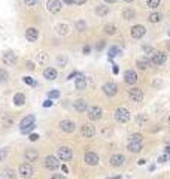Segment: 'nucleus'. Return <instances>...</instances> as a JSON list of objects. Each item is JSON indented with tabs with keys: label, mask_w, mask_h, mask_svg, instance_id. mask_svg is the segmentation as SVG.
I'll return each mask as SVG.
<instances>
[{
	"label": "nucleus",
	"mask_w": 170,
	"mask_h": 179,
	"mask_svg": "<svg viewBox=\"0 0 170 179\" xmlns=\"http://www.w3.org/2000/svg\"><path fill=\"white\" fill-rule=\"evenodd\" d=\"M113 118L115 121H118L121 124H125V122H128V119H130V110L127 109V108H117L115 112H113Z\"/></svg>",
	"instance_id": "nucleus-1"
},
{
	"label": "nucleus",
	"mask_w": 170,
	"mask_h": 179,
	"mask_svg": "<svg viewBox=\"0 0 170 179\" xmlns=\"http://www.w3.org/2000/svg\"><path fill=\"white\" fill-rule=\"evenodd\" d=\"M18 175L22 179H30L34 176V169L30 163H22L20 167H18Z\"/></svg>",
	"instance_id": "nucleus-2"
},
{
	"label": "nucleus",
	"mask_w": 170,
	"mask_h": 179,
	"mask_svg": "<svg viewBox=\"0 0 170 179\" xmlns=\"http://www.w3.org/2000/svg\"><path fill=\"white\" fill-rule=\"evenodd\" d=\"M85 112H87V118L90 121H99L103 117V109L100 106H88Z\"/></svg>",
	"instance_id": "nucleus-3"
},
{
	"label": "nucleus",
	"mask_w": 170,
	"mask_h": 179,
	"mask_svg": "<svg viewBox=\"0 0 170 179\" xmlns=\"http://www.w3.org/2000/svg\"><path fill=\"white\" fill-rule=\"evenodd\" d=\"M72 157H73V152H72V148H69V146H60L57 149V158L61 161H70Z\"/></svg>",
	"instance_id": "nucleus-4"
},
{
	"label": "nucleus",
	"mask_w": 170,
	"mask_h": 179,
	"mask_svg": "<svg viewBox=\"0 0 170 179\" xmlns=\"http://www.w3.org/2000/svg\"><path fill=\"white\" fill-rule=\"evenodd\" d=\"M43 164H45V167L51 172H54V170H57L60 167V161L57 157H54V155H48V157H45V161H43Z\"/></svg>",
	"instance_id": "nucleus-5"
},
{
	"label": "nucleus",
	"mask_w": 170,
	"mask_h": 179,
	"mask_svg": "<svg viewBox=\"0 0 170 179\" xmlns=\"http://www.w3.org/2000/svg\"><path fill=\"white\" fill-rule=\"evenodd\" d=\"M81 134L84 137H87V139H93L96 136V127L93 124H90V122H87V124H84L81 127Z\"/></svg>",
	"instance_id": "nucleus-6"
},
{
	"label": "nucleus",
	"mask_w": 170,
	"mask_h": 179,
	"mask_svg": "<svg viewBox=\"0 0 170 179\" xmlns=\"http://www.w3.org/2000/svg\"><path fill=\"white\" fill-rule=\"evenodd\" d=\"M103 93L108 96V97H113V96H117V93H118V85L115 84V82H106V84H103Z\"/></svg>",
	"instance_id": "nucleus-7"
},
{
	"label": "nucleus",
	"mask_w": 170,
	"mask_h": 179,
	"mask_svg": "<svg viewBox=\"0 0 170 179\" xmlns=\"http://www.w3.org/2000/svg\"><path fill=\"white\" fill-rule=\"evenodd\" d=\"M130 33H131V38L133 39H142L145 36V33H146V29L142 24H136V26H133L130 29Z\"/></svg>",
	"instance_id": "nucleus-8"
},
{
	"label": "nucleus",
	"mask_w": 170,
	"mask_h": 179,
	"mask_svg": "<svg viewBox=\"0 0 170 179\" xmlns=\"http://www.w3.org/2000/svg\"><path fill=\"white\" fill-rule=\"evenodd\" d=\"M84 161H85V164H88V166H97L99 164V155L96 154V152H93V151H87L85 152V155H84Z\"/></svg>",
	"instance_id": "nucleus-9"
},
{
	"label": "nucleus",
	"mask_w": 170,
	"mask_h": 179,
	"mask_svg": "<svg viewBox=\"0 0 170 179\" xmlns=\"http://www.w3.org/2000/svg\"><path fill=\"white\" fill-rule=\"evenodd\" d=\"M128 97H130L134 103H140V101L143 100V91H142L140 88L133 87V88L128 90Z\"/></svg>",
	"instance_id": "nucleus-10"
},
{
	"label": "nucleus",
	"mask_w": 170,
	"mask_h": 179,
	"mask_svg": "<svg viewBox=\"0 0 170 179\" xmlns=\"http://www.w3.org/2000/svg\"><path fill=\"white\" fill-rule=\"evenodd\" d=\"M124 163H125V157L122 154H113V155H110L109 164L112 167H121Z\"/></svg>",
	"instance_id": "nucleus-11"
},
{
	"label": "nucleus",
	"mask_w": 170,
	"mask_h": 179,
	"mask_svg": "<svg viewBox=\"0 0 170 179\" xmlns=\"http://www.w3.org/2000/svg\"><path fill=\"white\" fill-rule=\"evenodd\" d=\"M2 60H3V63H5V64H8V66H14V64L17 63L18 57H17V54H15V52H12V51H6V52L2 55Z\"/></svg>",
	"instance_id": "nucleus-12"
},
{
	"label": "nucleus",
	"mask_w": 170,
	"mask_h": 179,
	"mask_svg": "<svg viewBox=\"0 0 170 179\" xmlns=\"http://www.w3.org/2000/svg\"><path fill=\"white\" fill-rule=\"evenodd\" d=\"M75 122L72 121V119H63L60 122V129L61 131H64V133H73L75 131Z\"/></svg>",
	"instance_id": "nucleus-13"
},
{
	"label": "nucleus",
	"mask_w": 170,
	"mask_h": 179,
	"mask_svg": "<svg viewBox=\"0 0 170 179\" xmlns=\"http://www.w3.org/2000/svg\"><path fill=\"white\" fill-rule=\"evenodd\" d=\"M124 81H125V84H128V85L136 84V82H137V73L131 69L125 70V73H124Z\"/></svg>",
	"instance_id": "nucleus-14"
},
{
	"label": "nucleus",
	"mask_w": 170,
	"mask_h": 179,
	"mask_svg": "<svg viewBox=\"0 0 170 179\" xmlns=\"http://www.w3.org/2000/svg\"><path fill=\"white\" fill-rule=\"evenodd\" d=\"M46 9L49 10L51 14H57L61 10V2L60 0H48L46 2Z\"/></svg>",
	"instance_id": "nucleus-15"
},
{
	"label": "nucleus",
	"mask_w": 170,
	"mask_h": 179,
	"mask_svg": "<svg viewBox=\"0 0 170 179\" xmlns=\"http://www.w3.org/2000/svg\"><path fill=\"white\" fill-rule=\"evenodd\" d=\"M166 60H167V57H166L164 52H155V54L151 57V63L155 64V66H160V64H164V63H166Z\"/></svg>",
	"instance_id": "nucleus-16"
},
{
	"label": "nucleus",
	"mask_w": 170,
	"mask_h": 179,
	"mask_svg": "<svg viewBox=\"0 0 170 179\" xmlns=\"http://www.w3.org/2000/svg\"><path fill=\"white\" fill-rule=\"evenodd\" d=\"M31 125H34V115H27V117H24V118L21 119V122H20L21 131L22 130H27Z\"/></svg>",
	"instance_id": "nucleus-17"
},
{
	"label": "nucleus",
	"mask_w": 170,
	"mask_h": 179,
	"mask_svg": "<svg viewBox=\"0 0 170 179\" xmlns=\"http://www.w3.org/2000/svg\"><path fill=\"white\" fill-rule=\"evenodd\" d=\"M24 158L27 163H33V161H36V160L39 158V152L36 151V149H26V152H24Z\"/></svg>",
	"instance_id": "nucleus-18"
},
{
	"label": "nucleus",
	"mask_w": 170,
	"mask_h": 179,
	"mask_svg": "<svg viewBox=\"0 0 170 179\" xmlns=\"http://www.w3.org/2000/svg\"><path fill=\"white\" fill-rule=\"evenodd\" d=\"M38 38H39V31H38V29L29 27V29L26 30V39L29 40V42H36Z\"/></svg>",
	"instance_id": "nucleus-19"
},
{
	"label": "nucleus",
	"mask_w": 170,
	"mask_h": 179,
	"mask_svg": "<svg viewBox=\"0 0 170 179\" xmlns=\"http://www.w3.org/2000/svg\"><path fill=\"white\" fill-rule=\"evenodd\" d=\"M136 66L140 70H146L149 66H152V63H151V58H148V57H140L136 60Z\"/></svg>",
	"instance_id": "nucleus-20"
},
{
	"label": "nucleus",
	"mask_w": 170,
	"mask_h": 179,
	"mask_svg": "<svg viewBox=\"0 0 170 179\" xmlns=\"http://www.w3.org/2000/svg\"><path fill=\"white\" fill-rule=\"evenodd\" d=\"M17 178V172L10 167H6L0 172V179H15Z\"/></svg>",
	"instance_id": "nucleus-21"
},
{
	"label": "nucleus",
	"mask_w": 170,
	"mask_h": 179,
	"mask_svg": "<svg viewBox=\"0 0 170 179\" xmlns=\"http://www.w3.org/2000/svg\"><path fill=\"white\" fill-rule=\"evenodd\" d=\"M73 108H75V110H76V112H85V110L88 109L87 100H84V99L75 100V103H73Z\"/></svg>",
	"instance_id": "nucleus-22"
},
{
	"label": "nucleus",
	"mask_w": 170,
	"mask_h": 179,
	"mask_svg": "<svg viewBox=\"0 0 170 179\" xmlns=\"http://www.w3.org/2000/svg\"><path fill=\"white\" fill-rule=\"evenodd\" d=\"M43 76H45V79H48V81L57 79V76H58L57 69H54V67H46V69L43 70Z\"/></svg>",
	"instance_id": "nucleus-23"
},
{
	"label": "nucleus",
	"mask_w": 170,
	"mask_h": 179,
	"mask_svg": "<svg viewBox=\"0 0 170 179\" xmlns=\"http://www.w3.org/2000/svg\"><path fill=\"white\" fill-rule=\"evenodd\" d=\"M75 88L79 90V91H84L87 88V79H85L84 75H78V78L75 81Z\"/></svg>",
	"instance_id": "nucleus-24"
},
{
	"label": "nucleus",
	"mask_w": 170,
	"mask_h": 179,
	"mask_svg": "<svg viewBox=\"0 0 170 179\" xmlns=\"http://www.w3.org/2000/svg\"><path fill=\"white\" fill-rule=\"evenodd\" d=\"M127 149L130 151L131 154H139L140 151L143 149V145H142V142H130Z\"/></svg>",
	"instance_id": "nucleus-25"
},
{
	"label": "nucleus",
	"mask_w": 170,
	"mask_h": 179,
	"mask_svg": "<svg viewBox=\"0 0 170 179\" xmlns=\"http://www.w3.org/2000/svg\"><path fill=\"white\" fill-rule=\"evenodd\" d=\"M36 61L39 63V64H46L48 61H49V57H48V54L46 52H43V51H39L38 52V55H36Z\"/></svg>",
	"instance_id": "nucleus-26"
},
{
	"label": "nucleus",
	"mask_w": 170,
	"mask_h": 179,
	"mask_svg": "<svg viewBox=\"0 0 170 179\" xmlns=\"http://www.w3.org/2000/svg\"><path fill=\"white\" fill-rule=\"evenodd\" d=\"M134 17H136L134 9H131V8H125V9L122 10V18H124V20H127V21L134 20Z\"/></svg>",
	"instance_id": "nucleus-27"
},
{
	"label": "nucleus",
	"mask_w": 170,
	"mask_h": 179,
	"mask_svg": "<svg viewBox=\"0 0 170 179\" xmlns=\"http://www.w3.org/2000/svg\"><path fill=\"white\" fill-rule=\"evenodd\" d=\"M26 103V96L22 94V93H17L15 96H14V105L15 106H22Z\"/></svg>",
	"instance_id": "nucleus-28"
},
{
	"label": "nucleus",
	"mask_w": 170,
	"mask_h": 179,
	"mask_svg": "<svg viewBox=\"0 0 170 179\" xmlns=\"http://www.w3.org/2000/svg\"><path fill=\"white\" fill-rule=\"evenodd\" d=\"M103 31H105L106 34L112 36V34H115V33H117V26H115V24H112V22H109V24H105Z\"/></svg>",
	"instance_id": "nucleus-29"
},
{
	"label": "nucleus",
	"mask_w": 170,
	"mask_h": 179,
	"mask_svg": "<svg viewBox=\"0 0 170 179\" xmlns=\"http://www.w3.org/2000/svg\"><path fill=\"white\" fill-rule=\"evenodd\" d=\"M69 31H70V29H69L67 24H58V26H57V33L61 34V36H67Z\"/></svg>",
	"instance_id": "nucleus-30"
},
{
	"label": "nucleus",
	"mask_w": 170,
	"mask_h": 179,
	"mask_svg": "<svg viewBox=\"0 0 170 179\" xmlns=\"http://www.w3.org/2000/svg\"><path fill=\"white\" fill-rule=\"evenodd\" d=\"M108 14H109V8L105 6V5H100V6L96 8V15H99V17H105Z\"/></svg>",
	"instance_id": "nucleus-31"
},
{
	"label": "nucleus",
	"mask_w": 170,
	"mask_h": 179,
	"mask_svg": "<svg viewBox=\"0 0 170 179\" xmlns=\"http://www.w3.org/2000/svg\"><path fill=\"white\" fill-rule=\"evenodd\" d=\"M161 18H163V15H161L160 12H152L149 17H148L149 22H160Z\"/></svg>",
	"instance_id": "nucleus-32"
},
{
	"label": "nucleus",
	"mask_w": 170,
	"mask_h": 179,
	"mask_svg": "<svg viewBox=\"0 0 170 179\" xmlns=\"http://www.w3.org/2000/svg\"><path fill=\"white\" fill-rule=\"evenodd\" d=\"M75 29L78 30V31H85V30H87V22L84 20L76 21V22H75Z\"/></svg>",
	"instance_id": "nucleus-33"
},
{
	"label": "nucleus",
	"mask_w": 170,
	"mask_h": 179,
	"mask_svg": "<svg viewBox=\"0 0 170 179\" xmlns=\"http://www.w3.org/2000/svg\"><path fill=\"white\" fill-rule=\"evenodd\" d=\"M146 121H148V115H146V113H139V115L136 117V122H137L139 125L146 124Z\"/></svg>",
	"instance_id": "nucleus-34"
},
{
	"label": "nucleus",
	"mask_w": 170,
	"mask_h": 179,
	"mask_svg": "<svg viewBox=\"0 0 170 179\" xmlns=\"http://www.w3.org/2000/svg\"><path fill=\"white\" fill-rule=\"evenodd\" d=\"M160 2L161 0H146V6L151 8V9H155V8L160 6Z\"/></svg>",
	"instance_id": "nucleus-35"
},
{
	"label": "nucleus",
	"mask_w": 170,
	"mask_h": 179,
	"mask_svg": "<svg viewBox=\"0 0 170 179\" xmlns=\"http://www.w3.org/2000/svg\"><path fill=\"white\" fill-rule=\"evenodd\" d=\"M8 79H9V73L5 69H0V84L2 82H6Z\"/></svg>",
	"instance_id": "nucleus-36"
},
{
	"label": "nucleus",
	"mask_w": 170,
	"mask_h": 179,
	"mask_svg": "<svg viewBox=\"0 0 170 179\" xmlns=\"http://www.w3.org/2000/svg\"><path fill=\"white\" fill-rule=\"evenodd\" d=\"M142 140H143V136L139 133H134L130 136V142H142Z\"/></svg>",
	"instance_id": "nucleus-37"
},
{
	"label": "nucleus",
	"mask_w": 170,
	"mask_h": 179,
	"mask_svg": "<svg viewBox=\"0 0 170 179\" xmlns=\"http://www.w3.org/2000/svg\"><path fill=\"white\" fill-rule=\"evenodd\" d=\"M67 63V57H64V55H58L57 57V64L58 66H64Z\"/></svg>",
	"instance_id": "nucleus-38"
},
{
	"label": "nucleus",
	"mask_w": 170,
	"mask_h": 179,
	"mask_svg": "<svg viewBox=\"0 0 170 179\" xmlns=\"http://www.w3.org/2000/svg\"><path fill=\"white\" fill-rule=\"evenodd\" d=\"M48 97H49V99H58V97H60V91L52 90V91H49V93H48Z\"/></svg>",
	"instance_id": "nucleus-39"
},
{
	"label": "nucleus",
	"mask_w": 170,
	"mask_h": 179,
	"mask_svg": "<svg viewBox=\"0 0 170 179\" xmlns=\"http://www.w3.org/2000/svg\"><path fill=\"white\" fill-rule=\"evenodd\" d=\"M101 134H103L105 137H110V136H112V130L108 129V127H106V129H101Z\"/></svg>",
	"instance_id": "nucleus-40"
},
{
	"label": "nucleus",
	"mask_w": 170,
	"mask_h": 179,
	"mask_svg": "<svg viewBox=\"0 0 170 179\" xmlns=\"http://www.w3.org/2000/svg\"><path fill=\"white\" fill-rule=\"evenodd\" d=\"M6 155H8V149L2 148V149H0V161H3V160L6 158Z\"/></svg>",
	"instance_id": "nucleus-41"
},
{
	"label": "nucleus",
	"mask_w": 170,
	"mask_h": 179,
	"mask_svg": "<svg viewBox=\"0 0 170 179\" xmlns=\"http://www.w3.org/2000/svg\"><path fill=\"white\" fill-rule=\"evenodd\" d=\"M24 82H26V84H29V85H33V87H36V82H34V81L31 79V78H29V76H24Z\"/></svg>",
	"instance_id": "nucleus-42"
},
{
	"label": "nucleus",
	"mask_w": 170,
	"mask_h": 179,
	"mask_svg": "<svg viewBox=\"0 0 170 179\" xmlns=\"http://www.w3.org/2000/svg\"><path fill=\"white\" fill-rule=\"evenodd\" d=\"M24 3H26L27 6H36V5L39 3V0H24Z\"/></svg>",
	"instance_id": "nucleus-43"
},
{
	"label": "nucleus",
	"mask_w": 170,
	"mask_h": 179,
	"mask_svg": "<svg viewBox=\"0 0 170 179\" xmlns=\"http://www.w3.org/2000/svg\"><path fill=\"white\" fill-rule=\"evenodd\" d=\"M29 139H30L31 142H36V140L39 139V134H36V133H31V134H29Z\"/></svg>",
	"instance_id": "nucleus-44"
},
{
	"label": "nucleus",
	"mask_w": 170,
	"mask_h": 179,
	"mask_svg": "<svg viewBox=\"0 0 170 179\" xmlns=\"http://www.w3.org/2000/svg\"><path fill=\"white\" fill-rule=\"evenodd\" d=\"M117 52H120V50L113 46V48H110V51H109V55H110V57H115V55H117Z\"/></svg>",
	"instance_id": "nucleus-45"
},
{
	"label": "nucleus",
	"mask_w": 170,
	"mask_h": 179,
	"mask_svg": "<svg viewBox=\"0 0 170 179\" xmlns=\"http://www.w3.org/2000/svg\"><path fill=\"white\" fill-rule=\"evenodd\" d=\"M26 67H27L29 70H34V64H33V61H29V60H27V61H26Z\"/></svg>",
	"instance_id": "nucleus-46"
},
{
	"label": "nucleus",
	"mask_w": 170,
	"mask_h": 179,
	"mask_svg": "<svg viewBox=\"0 0 170 179\" xmlns=\"http://www.w3.org/2000/svg\"><path fill=\"white\" fill-rule=\"evenodd\" d=\"M51 179H66V176H64V175H60V173H54V175L51 176Z\"/></svg>",
	"instance_id": "nucleus-47"
},
{
	"label": "nucleus",
	"mask_w": 170,
	"mask_h": 179,
	"mask_svg": "<svg viewBox=\"0 0 170 179\" xmlns=\"http://www.w3.org/2000/svg\"><path fill=\"white\" fill-rule=\"evenodd\" d=\"M143 51L146 54H152V46H148V45H143Z\"/></svg>",
	"instance_id": "nucleus-48"
},
{
	"label": "nucleus",
	"mask_w": 170,
	"mask_h": 179,
	"mask_svg": "<svg viewBox=\"0 0 170 179\" xmlns=\"http://www.w3.org/2000/svg\"><path fill=\"white\" fill-rule=\"evenodd\" d=\"M169 158H170L169 155H166V154H164L163 157H160V158H158V163H166V161H167Z\"/></svg>",
	"instance_id": "nucleus-49"
},
{
	"label": "nucleus",
	"mask_w": 170,
	"mask_h": 179,
	"mask_svg": "<svg viewBox=\"0 0 170 179\" xmlns=\"http://www.w3.org/2000/svg\"><path fill=\"white\" fill-rule=\"evenodd\" d=\"M43 106H45V108H49V106H52V101H51V99L45 100V101H43Z\"/></svg>",
	"instance_id": "nucleus-50"
},
{
	"label": "nucleus",
	"mask_w": 170,
	"mask_h": 179,
	"mask_svg": "<svg viewBox=\"0 0 170 179\" xmlns=\"http://www.w3.org/2000/svg\"><path fill=\"white\" fill-rule=\"evenodd\" d=\"M87 0H73V5H78V6H81V5H84Z\"/></svg>",
	"instance_id": "nucleus-51"
},
{
	"label": "nucleus",
	"mask_w": 170,
	"mask_h": 179,
	"mask_svg": "<svg viewBox=\"0 0 170 179\" xmlns=\"http://www.w3.org/2000/svg\"><path fill=\"white\" fill-rule=\"evenodd\" d=\"M90 51H91L90 45H85V46H84V54H90Z\"/></svg>",
	"instance_id": "nucleus-52"
},
{
	"label": "nucleus",
	"mask_w": 170,
	"mask_h": 179,
	"mask_svg": "<svg viewBox=\"0 0 170 179\" xmlns=\"http://www.w3.org/2000/svg\"><path fill=\"white\" fill-rule=\"evenodd\" d=\"M105 46V40H99V43H97V50H101Z\"/></svg>",
	"instance_id": "nucleus-53"
},
{
	"label": "nucleus",
	"mask_w": 170,
	"mask_h": 179,
	"mask_svg": "<svg viewBox=\"0 0 170 179\" xmlns=\"http://www.w3.org/2000/svg\"><path fill=\"white\" fill-rule=\"evenodd\" d=\"M61 170H63V173H69V169H67V166H66V164H63V166H61Z\"/></svg>",
	"instance_id": "nucleus-54"
},
{
	"label": "nucleus",
	"mask_w": 170,
	"mask_h": 179,
	"mask_svg": "<svg viewBox=\"0 0 170 179\" xmlns=\"http://www.w3.org/2000/svg\"><path fill=\"white\" fill-rule=\"evenodd\" d=\"M154 85H155V87H160V85H161V81L160 79H155V81H154Z\"/></svg>",
	"instance_id": "nucleus-55"
},
{
	"label": "nucleus",
	"mask_w": 170,
	"mask_h": 179,
	"mask_svg": "<svg viewBox=\"0 0 170 179\" xmlns=\"http://www.w3.org/2000/svg\"><path fill=\"white\" fill-rule=\"evenodd\" d=\"M66 5H73V0H63Z\"/></svg>",
	"instance_id": "nucleus-56"
},
{
	"label": "nucleus",
	"mask_w": 170,
	"mask_h": 179,
	"mask_svg": "<svg viewBox=\"0 0 170 179\" xmlns=\"http://www.w3.org/2000/svg\"><path fill=\"white\" fill-rule=\"evenodd\" d=\"M145 163H146V160H139V161H137V164H139V166L145 164Z\"/></svg>",
	"instance_id": "nucleus-57"
},
{
	"label": "nucleus",
	"mask_w": 170,
	"mask_h": 179,
	"mask_svg": "<svg viewBox=\"0 0 170 179\" xmlns=\"http://www.w3.org/2000/svg\"><path fill=\"white\" fill-rule=\"evenodd\" d=\"M166 46H167V50H169V51H170V39H169V40H167V42H166Z\"/></svg>",
	"instance_id": "nucleus-58"
},
{
	"label": "nucleus",
	"mask_w": 170,
	"mask_h": 179,
	"mask_svg": "<svg viewBox=\"0 0 170 179\" xmlns=\"http://www.w3.org/2000/svg\"><path fill=\"white\" fill-rule=\"evenodd\" d=\"M164 152H166V154H169V152H170V146H167V148L164 149Z\"/></svg>",
	"instance_id": "nucleus-59"
},
{
	"label": "nucleus",
	"mask_w": 170,
	"mask_h": 179,
	"mask_svg": "<svg viewBox=\"0 0 170 179\" xmlns=\"http://www.w3.org/2000/svg\"><path fill=\"white\" fill-rule=\"evenodd\" d=\"M105 2H106V3H115L117 0H105Z\"/></svg>",
	"instance_id": "nucleus-60"
},
{
	"label": "nucleus",
	"mask_w": 170,
	"mask_h": 179,
	"mask_svg": "<svg viewBox=\"0 0 170 179\" xmlns=\"http://www.w3.org/2000/svg\"><path fill=\"white\" fill-rule=\"evenodd\" d=\"M109 179H121V176H113V178H109Z\"/></svg>",
	"instance_id": "nucleus-61"
},
{
	"label": "nucleus",
	"mask_w": 170,
	"mask_h": 179,
	"mask_svg": "<svg viewBox=\"0 0 170 179\" xmlns=\"http://www.w3.org/2000/svg\"><path fill=\"white\" fill-rule=\"evenodd\" d=\"M124 2H125V3H131L133 0H124Z\"/></svg>",
	"instance_id": "nucleus-62"
},
{
	"label": "nucleus",
	"mask_w": 170,
	"mask_h": 179,
	"mask_svg": "<svg viewBox=\"0 0 170 179\" xmlns=\"http://www.w3.org/2000/svg\"><path fill=\"white\" fill-rule=\"evenodd\" d=\"M167 122H169V125H170V117H169V119H167Z\"/></svg>",
	"instance_id": "nucleus-63"
},
{
	"label": "nucleus",
	"mask_w": 170,
	"mask_h": 179,
	"mask_svg": "<svg viewBox=\"0 0 170 179\" xmlns=\"http://www.w3.org/2000/svg\"><path fill=\"white\" fill-rule=\"evenodd\" d=\"M167 33H169V36H170V30H169V31H167Z\"/></svg>",
	"instance_id": "nucleus-64"
}]
</instances>
